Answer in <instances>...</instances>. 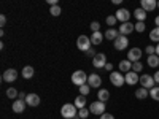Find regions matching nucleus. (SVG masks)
<instances>
[{
	"mask_svg": "<svg viewBox=\"0 0 159 119\" xmlns=\"http://www.w3.org/2000/svg\"><path fill=\"white\" fill-rule=\"evenodd\" d=\"M75 119H76V117H75Z\"/></svg>",
	"mask_w": 159,
	"mask_h": 119,
	"instance_id": "09e8293b",
	"label": "nucleus"
},
{
	"mask_svg": "<svg viewBox=\"0 0 159 119\" xmlns=\"http://www.w3.org/2000/svg\"><path fill=\"white\" fill-rule=\"evenodd\" d=\"M86 56H89V57H92V59H94V57L97 56V52H96V49H94V48H91V49L86 52Z\"/></svg>",
	"mask_w": 159,
	"mask_h": 119,
	"instance_id": "4c0bfd02",
	"label": "nucleus"
},
{
	"mask_svg": "<svg viewBox=\"0 0 159 119\" xmlns=\"http://www.w3.org/2000/svg\"><path fill=\"white\" fill-rule=\"evenodd\" d=\"M157 8H159V2H157Z\"/></svg>",
	"mask_w": 159,
	"mask_h": 119,
	"instance_id": "49530a36",
	"label": "nucleus"
},
{
	"mask_svg": "<svg viewBox=\"0 0 159 119\" xmlns=\"http://www.w3.org/2000/svg\"><path fill=\"white\" fill-rule=\"evenodd\" d=\"M89 111L92 113V114H103L105 113V102H100V100H97V102H92L91 103V107H89Z\"/></svg>",
	"mask_w": 159,
	"mask_h": 119,
	"instance_id": "423d86ee",
	"label": "nucleus"
},
{
	"mask_svg": "<svg viewBox=\"0 0 159 119\" xmlns=\"http://www.w3.org/2000/svg\"><path fill=\"white\" fill-rule=\"evenodd\" d=\"M89 113H91V111H89L88 108H81V110L78 111V116H80V119H86V117L89 116Z\"/></svg>",
	"mask_w": 159,
	"mask_h": 119,
	"instance_id": "473e14b6",
	"label": "nucleus"
},
{
	"mask_svg": "<svg viewBox=\"0 0 159 119\" xmlns=\"http://www.w3.org/2000/svg\"><path fill=\"white\" fill-rule=\"evenodd\" d=\"M75 107L78 108V110H81V108H86V97L84 95H78L76 99H75Z\"/></svg>",
	"mask_w": 159,
	"mask_h": 119,
	"instance_id": "b1692460",
	"label": "nucleus"
},
{
	"mask_svg": "<svg viewBox=\"0 0 159 119\" xmlns=\"http://www.w3.org/2000/svg\"><path fill=\"white\" fill-rule=\"evenodd\" d=\"M19 95V92L15 89V87H10V89H7V97L8 99H16Z\"/></svg>",
	"mask_w": 159,
	"mask_h": 119,
	"instance_id": "c85d7f7f",
	"label": "nucleus"
},
{
	"mask_svg": "<svg viewBox=\"0 0 159 119\" xmlns=\"http://www.w3.org/2000/svg\"><path fill=\"white\" fill-rule=\"evenodd\" d=\"M142 54H143V51L140 48H132V49L127 51V60H130L132 64H134V62H140Z\"/></svg>",
	"mask_w": 159,
	"mask_h": 119,
	"instance_id": "0eeeda50",
	"label": "nucleus"
},
{
	"mask_svg": "<svg viewBox=\"0 0 159 119\" xmlns=\"http://www.w3.org/2000/svg\"><path fill=\"white\" fill-rule=\"evenodd\" d=\"M154 24H156V27H159V16H156V19H154Z\"/></svg>",
	"mask_w": 159,
	"mask_h": 119,
	"instance_id": "c03bdc74",
	"label": "nucleus"
},
{
	"mask_svg": "<svg viewBox=\"0 0 159 119\" xmlns=\"http://www.w3.org/2000/svg\"><path fill=\"white\" fill-rule=\"evenodd\" d=\"M97 119H100V117H97Z\"/></svg>",
	"mask_w": 159,
	"mask_h": 119,
	"instance_id": "de8ad7c7",
	"label": "nucleus"
},
{
	"mask_svg": "<svg viewBox=\"0 0 159 119\" xmlns=\"http://www.w3.org/2000/svg\"><path fill=\"white\" fill-rule=\"evenodd\" d=\"M147 64L150 65V67L156 68L157 65H159V57H157L156 54H153V56H148V60H147Z\"/></svg>",
	"mask_w": 159,
	"mask_h": 119,
	"instance_id": "a878e982",
	"label": "nucleus"
},
{
	"mask_svg": "<svg viewBox=\"0 0 159 119\" xmlns=\"http://www.w3.org/2000/svg\"><path fill=\"white\" fill-rule=\"evenodd\" d=\"M88 75L83 72V70H76V72H73V75H72V83L75 84V86H83V84H86V81H88Z\"/></svg>",
	"mask_w": 159,
	"mask_h": 119,
	"instance_id": "f03ea898",
	"label": "nucleus"
},
{
	"mask_svg": "<svg viewBox=\"0 0 159 119\" xmlns=\"http://www.w3.org/2000/svg\"><path fill=\"white\" fill-rule=\"evenodd\" d=\"M16 78H18V72L15 68H8L2 75V79L5 83H13V81H16Z\"/></svg>",
	"mask_w": 159,
	"mask_h": 119,
	"instance_id": "f8f14e48",
	"label": "nucleus"
},
{
	"mask_svg": "<svg viewBox=\"0 0 159 119\" xmlns=\"http://www.w3.org/2000/svg\"><path fill=\"white\" fill-rule=\"evenodd\" d=\"M100 119H115V116L110 114V113H103V114L100 116Z\"/></svg>",
	"mask_w": 159,
	"mask_h": 119,
	"instance_id": "58836bf2",
	"label": "nucleus"
},
{
	"mask_svg": "<svg viewBox=\"0 0 159 119\" xmlns=\"http://www.w3.org/2000/svg\"><path fill=\"white\" fill-rule=\"evenodd\" d=\"M110 81H111L113 86L121 87V86H124V83H126V78H124V75H123L121 72H111V73H110Z\"/></svg>",
	"mask_w": 159,
	"mask_h": 119,
	"instance_id": "20e7f679",
	"label": "nucleus"
},
{
	"mask_svg": "<svg viewBox=\"0 0 159 119\" xmlns=\"http://www.w3.org/2000/svg\"><path fill=\"white\" fill-rule=\"evenodd\" d=\"M113 46H115L116 51H124V49H127V46H129V38L124 37V35H119L115 42H113Z\"/></svg>",
	"mask_w": 159,
	"mask_h": 119,
	"instance_id": "39448f33",
	"label": "nucleus"
},
{
	"mask_svg": "<svg viewBox=\"0 0 159 119\" xmlns=\"http://www.w3.org/2000/svg\"><path fill=\"white\" fill-rule=\"evenodd\" d=\"M145 29H147V24H145V22H137V24H135V30H137L139 33L145 32Z\"/></svg>",
	"mask_w": 159,
	"mask_h": 119,
	"instance_id": "f704fd0d",
	"label": "nucleus"
},
{
	"mask_svg": "<svg viewBox=\"0 0 159 119\" xmlns=\"http://www.w3.org/2000/svg\"><path fill=\"white\" fill-rule=\"evenodd\" d=\"M134 16H135L137 22H145V19H147V11H145L143 8H135Z\"/></svg>",
	"mask_w": 159,
	"mask_h": 119,
	"instance_id": "aec40b11",
	"label": "nucleus"
},
{
	"mask_svg": "<svg viewBox=\"0 0 159 119\" xmlns=\"http://www.w3.org/2000/svg\"><path fill=\"white\" fill-rule=\"evenodd\" d=\"M140 86L142 87H145V89H153L154 87V84H156V81H154V78L153 76H150V75H142L140 76Z\"/></svg>",
	"mask_w": 159,
	"mask_h": 119,
	"instance_id": "6e6552de",
	"label": "nucleus"
},
{
	"mask_svg": "<svg viewBox=\"0 0 159 119\" xmlns=\"http://www.w3.org/2000/svg\"><path fill=\"white\" fill-rule=\"evenodd\" d=\"M150 97L156 102H159V86H154L153 89H150Z\"/></svg>",
	"mask_w": 159,
	"mask_h": 119,
	"instance_id": "bb28decb",
	"label": "nucleus"
},
{
	"mask_svg": "<svg viewBox=\"0 0 159 119\" xmlns=\"http://www.w3.org/2000/svg\"><path fill=\"white\" fill-rule=\"evenodd\" d=\"M89 27H91V30H92V32H100V22H97V21H92Z\"/></svg>",
	"mask_w": 159,
	"mask_h": 119,
	"instance_id": "72a5a7b5",
	"label": "nucleus"
},
{
	"mask_svg": "<svg viewBox=\"0 0 159 119\" xmlns=\"http://www.w3.org/2000/svg\"><path fill=\"white\" fill-rule=\"evenodd\" d=\"M25 97H27V94H24V92H19V95H18L19 100H25Z\"/></svg>",
	"mask_w": 159,
	"mask_h": 119,
	"instance_id": "37998d69",
	"label": "nucleus"
},
{
	"mask_svg": "<svg viewBox=\"0 0 159 119\" xmlns=\"http://www.w3.org/2000/svg\"><path fill=\"white\" fill-rule=\"evenodd\" d=\"M5 24H7V16H5V15H2V16H0V25L3 27Z\"/></svg>",
	"mask_w": 159,
	"mask_h": 119,
	"instance_id": "ea45409f",
	"label": "nucleus"
},
{
	"mask_svg": "<svg viewBox=\"0 0 159 119\" xmlns=\"http://www.w3.org/2000/svg\"><path fill=\"white\" fill-rule=\"evenodd\" d=\"M142 70H143V64L142 62H134V64H132V72L140 73Z\"/></svg>",
	"mask_w": 159,
	"mask_h": 119,
	"instance_id": "2f4dec72",
	"label": "nucleus"
},
{
	"mask_svg": "<svg viewBox=\"0 0 159 119\" xmlns=\"http://www.w3.org/2000/svg\"><path fill=\"white\" fill-rule=\"evenodd\" d=\"M49 13H51L52 16H59L61 13H62V10H61L59 5H54V7H51V8H49Z\"/></svg>",
	"mask_w": 159,
	"mask_h": 119,
	"instance_id": "7c9ffc66",
	"label": "nucleus"
},
{
	"mask_svg": "<svg viewBox=\"0 0 159 119\" xmlns=\"http://www.w3.org/2000/svg\"><path fill=\"white\" fill-rule=\"evenodd\" d=\"M148 95H150V90L145 89V87H139V89L135 90V97H137L139 100H145Z\"/></svg>",
	"mask_w": 159,
	"mask_h": 119,
	"instance_id": "4be33fe9",
	"label": "nucleus"
},
{
	"mask_svg": "<svg viewBox=\"0 0 159 119\" xmlns=\"http://www.w3.org/2000/svg\"><path fill=\"white\" fill-rule=\"evenodd\" d=\"M116 21H118V19H116V16H108V18H107V24L110 25V29L116 24Z\"/></svg>",
	"mask_w": 159,
	"mask_h": 119,
	"instance_id": "e433bc0d",
	"label": "nucleus"
},
{
	"mask_svg": "<svg viewBox=\"0 0 159 119\" xmlns=\"http://www.w3.org/2000/svg\"><path fill=\"white\" fill-rule=\"evenodd\" d=\"M89 92H91V86L89 84H83V86H80V95H88L89 94Z\"/></svg>",
	"mask_w": 159,
	"mask_h": 119,
	"instance_id": "c756f323",
	"label": "nucleus"
},
{
	"mask_svg": "<svg viewBox=\"0 0 159 119\" xmlns=\"http://www.w3.org/2000/svg\"><path fill=\"white\" fill-rule=\"evenodd\" d=\"M105 70H107V72H113V64H107V65H105Z\"/></svg>",
	"mask_w": 159,
	"mask_h": 119,
	"instance_id": "a19ab883",
	"label": "nucleus"
},
{
	"mask_svg": "<svg viewBox=\"0 0 159 119\" xmlns=\"http://www.w3.org/2000/svg\"><path fill=\"white\" fill-rule=\"evenodd\" d=\"M25 103L29 105V107H38L40 105V97L37 94H27V97H25Z\"/></svg>",
	"mask_w": 159,
	"mask_h": 119,
	"instance_id": "dca6fc26",
	"label": "nucleus"
},
{
	"mask_svg": "<svg viewBox=\"0 0 159 119\" xmlns=\"http://www.w3.org/2000/svg\"><path fill=\"white\" fill-rule=\"evenodd\" d=\"M150 40H153V42L159 43V27H154V29L150 32Z\"/></svg>",
	"mask_w": 159,
	"mask_h": 119,
	"instance_id": "cd10ccee",
	"label": "nucleus"
},
{
	"mask_svg": "<svg viewBox=\"0 0 159 119\" xmlns=\"http://www.w3.org/2000/svg\"><path fill=\"white\" fill-rule=\"evenodd\" d=\"M156 56H157V57H159V43H157V45H156Z\"/></svg>",
	"mask_w": 159,
	"mask_h": 119,
	"instance_id": "a18cd8bd",
	"label": "nucleus"
},
{
	"mask_svg": "<svg viewBox=\"0 0 159 119\" xmlns=\"http://www.w3.org/2000/svg\"><path fill=\"white\" fill-rule=\"evenodd\" d=\"M88 84L91 86V87H100V84H102V78L97 75V73H92V75H89V78H88Z\"/></svg>",
	"mask_w": 159,
	"mask_h": 119,
	"instance_id": "2eb2a0df",
	"label": "nucleus"
},
{
	"mask_svg": "<svg viewBox=\"0 0 159 119\" xmlns=\"http://www.w3.org/2000/svg\"><path fill=\"white\" fill-rule=\"evenodd\" d=\"M134 30H135V24H132V22H124V24L119 25V29H118L119 35H124V37H127L129 33H132Z\"/></svg>",
	"mask_w": 159,
	"mask_h": 119,
	"instance_id": "9b49d317",
	"label": "nucleus"
},
{
	"mask_svg": "<svg viewBox=\"0 0 159 119\" xmlns=\"http://www.w3.org/2000/svg\"><path fill=\"white\" fill-rule=\"evenodd\" d=\"M107 56L102 54V52H97V56L92 59V65H94L96 68H105V65H107Z\"/></svg>",
	"mask_w": 159,
	"mask_h": 119,
	"instance_id": "1a4fd4ad",
	"label": "nucleus"
},
{
	"mask_svg": "<svg viewBox=\"0 0 159 119\" xmlns=\"http://www.w3.org/2000/svg\"><path fill=\"white\" fill-rule=\"evenodd\" d=\"M124 78H126V84H129V86H134V84H137V81H140V76H139V73H135V72L126 73Z\"/></svg>",
	"mask_w": 159,
	"mask_h": 119,
	"instance_id": "4468645a",
	"label": "nucleus"
},
{
	"mask_svg": "<svg viewBox=\"0 0 159 119\" xmlns=\"http://www.w3.org/2000/svg\"><path fill=\"white\" fill-rule=\"evenodd\" d=\"M34 73H35V70H34V67H30V65H25V67L22 68V78H25V79H30L34 76Z\"/></svg>",
	"mask_w": 159,
	"mask_h": 119,
	"instance_id": "5701e85b",
	"label": "nucleus"
},
{
	"mask_svg": "<svg viewBox=\"0 0 159 119\" xmlns=\"http://www.w3.org/2000/svg\"><path fill=\"white\" fill-rule=\"evenodd\" d=\"M115 16L118 21H121V24H124V22H129V19H130V11L127 8H119Z\"/></svg>",
	"mask_w": 159,
	"mask_h": 119,
	"instance_id": "9d476101",
	"label": "nucleus"
},
{
	"mask_svg": "<svg viewBox=\"0 0 159 119\" xmlns=\"http://www.w3.org/2000/svg\"><path fill=\"white\" fill-rule=\"evenodd\" d=\"M153 78H154V81H156V84H159V70L153 75Z\"/></svg>",
	"mask_w": 159,
	"mask_h": 119,
	"instance_id": "79ce46f5",
	"label": "nucleus"
},
{
	"mask_svg": "<svg viewBox=\"0 0 159 119\" xmlns=\"http://www.w3.org/2000/svg\"><path fill=\"white\" fill-rule=\"evenodd\" d=\"M140 8H143L147 13L153 11V10L157 8V2H156V0H142V2H140Z\"/></svg>",
	"mask_w": 159,
	"mask_h": 119,
	"instance_id": "ddd939ff",
	"label": "nucleus"
},
{
	"mask_svg": "<svg viewBox=\"0 0 159 119\" xmlns=\"http://www.w3.org/2000/svg\"><path fill=\"white\" fill-rule=\"evenodd\" d=\"M145 52H147V54L148 56H153V54H156V46H147V48H145Z\"/></svg>",
	"mask_w": 159,
	"mask_h": 119,
	"instance_id": "c9c22d12",
	"label": "nucleus"
},
{
	"mask_svg": "<svg viewBox=\"0 0 159 119\" xmlns=\"http://www.w3.org/2000/svg\"><path fill=\"white\" fill-rule=\"evenodd\" d=\"M91 38V43H92V46H97V45H100L102 42H103V35L100 33V32H92V35L89 37Z\"/></svg>",
	"mask_w": 159,
	"mask_h": 119,
	"instance_id": "a211bd4d",
	"label": "nucleus"
},
{
	"mask_svg": "<svg viewBox=\"0 0 159 119\" xmlns=\"http://www.w3.org/2000/svg\"><path fill=\"white\" fill-rule=\"evenodd\" d=\"M61 114L65 119H75L78 116V108L75 107V103H65L61 110Z\"/></svg>",
	"mask_w": 159,
	"mask_h": 119,
	"instance_id": "f257e3e1",
	"label": "nucleus"
},
{
	"mask_svg": "<svg viewBox=\"0 0 159 119\" xmlns=\"http://www.w3.org/2000/svg\"><path fill=\"white\" fill-rule=\"evenodd\" d=\"M76 46H78V49H80V51L88 52V51L92 48L91 38H89V37H86V35H80V37H78V40H76Z\"/></svg>",
	"mask_w": 159,
	"mask_h": 119,
	"instance_id": "7ed1b4c3",
	"label": "nucleus"
},
{
	"mask_svg": "<svg viewBox=\"0 0 159 119\" xmlns=\"http://www.w3.org/2000/svg\"><path fill=\"white\" fill-rule=\"evenodd\" d=\"M97 99H99L100 102H107V100L110 99V92H108L107 89H99V92H97Z\"/></svg>",
	"mask_w": 159,
	"mask_h": 119,
	"instance_id": "393cba45",
	"label": "nucleus"
},
{
	"mask_svg": "<svg viewBox=\"0 0 159 119\" xmlns=\"http://www.w3.org/2000/svg\"><path fill=\"white\" fill-rule=\"evenodd\" d=\"M103 37L107 38V40H110V42H111V40H113V42H115V40H116V38L119 37V32H118L116 29H113V27H111V29H108L107 32L103 33Z\"/></svg>",
	"mask_w": 159,
	"mask_h": 119,
	"instance_id": "412c9836",
	"label": "nucleus"
},
{
	"mask_svg": "<svg viewBox=\"0 0 159 119\" xmlns=\"http://www.w3.org/2000/svg\"><path fill=\"white\" fill-rule=\"evenodd\" d=\"M25 105H27V103H25V100H15V102H13V111H15V113H22L24 110H25Z\"/></svg>",
	"mask_w": 159,
	"mask_h": 119,
	"instance_id": "f3484780",
	"label": "nucleus"
},
{
	"mask_svg": "<svg viewBox=\"0 0 159 119\" xmlns=\"http://www.w3.org/2000/svg\"><path fill=\"white\" fill-rule=\"evenodd\" d=\"M119 72L121 73H129V72H132V62L130 60H121L119 62Z\"/></svg>",
	"mask_w": 159,
	"mask_h": 119,
	"instance_id": "6ab92c4d",
	"label": "nucleus"
}]
</instances>
